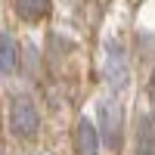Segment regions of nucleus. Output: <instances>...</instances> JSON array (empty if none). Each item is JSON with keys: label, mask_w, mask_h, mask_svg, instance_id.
Masks as SVG:
<instances>
[{"label": "nucleus", "mask_w": 155, "mask_h": 155, "mask_svg": "<svg viewBox=\"0 0 155 155\" xmlns=\"http://www.w3.org/2000/svg\"><path fill=\"white\" fill-rule=\"evenodd\" d=\"M9 127L19 140H34L37 130H41V109L37 102L25 93L12 96V106H9Z\"/></svg>", "instance_id": "1"}, {"label": "nucleus", "mask_w": 155, "mask_h": 155, "mask_svg": "<svg viewBox=\"0 0 155 155\" xmlns=\"http://www.w3.org/2000/svg\"><path fill=\"white\" fill-rule=\"evenodd\" d=\"M96 118H99V143H106L109 149H118L121 146V137H124V109L118 99H99L96 106Z\"/></svg>", "instance_id": "2"}, {"label": "nucleus", "mask_w": 155, "mask_h": 155, "mask_svg": "<svg viewBox=\"0 0 155 155\" xmlns=\"http://www.w3.org/2000/svg\"><path fill=\"white\" fill-rule=\"evenodd\" d=\"M102 74H106L109 87L118 93L130 84V59H127V50L121 41H109L106 44V62H102Z\"/></svg>", "instance_id": "3"}, {"label": "nucleus", "mask_w": 155, "mask_h": 155, "mask_svg": "<svg viewBox=\"0 0 155 155\" xmlns=\"http://www.w3.org/2000/svg\"><path fill=\"white\" fill-rule=\"evenodd\" d=\"M99 134L87 118L74 124V155H99Z\"/></svg>", "instance_id": "4"}, {"label": "nucleus", "mask_w": 155, "mask_h": 155, "mask_svg": "<svg viewBox=\"0 0 155 155\" xmlns=\"http://www.w3.org/2000/svg\"><path fill=\"white\" fill-rule=\"evenodd\" d=\"M137 155H155V115H140L137 121Z\"/></svg>", "instance_id": "5"}, {"label": "nucleus", "mask_w": 155, "mask_h": 155, "mask_svg": "<svg viewBox=\"0 0 155 155\" xmlns=\"http://www.w3.org/2000/svg\"><path fill=\"white\" fill-rule=\"evenodd\" d=\"M19 68V44L9 31H0V74H12Z\"/></svg>", "instance_id": "6"}, {"label": "nucleus", "mask_w": 155, "mask_h": 155, "mask_svg": "<svg viewBox=\"0 0 155 155\" xmlns=\"http://www.w3.org/2000/svg\"><path fill=\"white\" fill-rule=\"evenodd\" d=\"M16 12L25 22H37L50 12V0H16Z\"/></svg>", "instance_id": "7"}, {"label": "nucleus", "mask_w": 155, "mask_h": 155, "mask_svg": "<svg viewBox=\"0 0 155 155\" xmlns=\"http://www.w3.org/2000/svg\"><path fill=\"white\" fill-rule=\"evenodd\" d=\"M149 99L155 102V68H152V74H149Z\"/></svg>", "instance_id": "8"}]
</instances>
